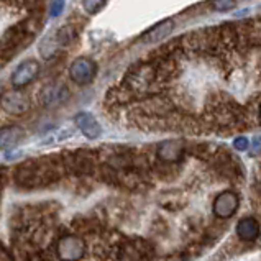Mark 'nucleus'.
<instances>
[{
    "label": "nucleus",
    "mask_w": 261,
    "mask_h": 261,
    "mask_svg": "<svg viewBox=\"0 0 261 261\" xmlns=\"http://www.w3.org/2000/svg\"><path fill=\"white\" fill-rule=\"evenodd\" d=\"M51 173H56V171L46 161H28L18 168L17 179L21 186L36 188V186H43L53 181V179H49Z\"/></svg>",
    "instance_id": "nucleus-1"
},
{
    "label": "nucleus",
    "mask_w": 261,
    "mask_h": 261,
    "mask_svg": "<svg viewBox=\"0 0 261 261\" xmlns=\"http://www.w3.org/2000/svg\"><path fill=\"white\" fill-rule=\"evenodd\" d=\"M71 81L77 86H89L97 76V64L91 58L79 56L71 63L69 68Z\"/></svg>",
    "instance_id": "nucleus-2"
},
{
    "label": "nucleus",
    "mask_w": 261,
    "mask_h": 261,
    "mask_svg": "<svg viewBox=\"0 0 261 261\" xmlns=\"http://www.w3.org/2000/svg\"><path fill=\"white\" fill-rule=\"evenodd\" d=\"M238 207H240V197L235 191H222L217 197L214 199L212 204V212L217 219L220 220H227L232 219L237 214Z\"/></svg>",
    "instance_id": "nucleus-3"
},
{
    "label": "nucleus",
    "mask_w": 261,
    "mask_h": 261,
    "mask_svg": "<svg viewBox=\"0 0 261 261\" xmlns=\"http://www.w3.org/2000/svg\"><path fill=\"white\" fill-rule=\"evenodd\" d=\"M68 99H69V89L63 83H56V81L55 83L44 84L40 91V102L48 109L61 106Z\"/></svg>",
    "instance_id": "nucleus-4"
},
{
    "label": "nucleus",
    "mask_w": 261,
    "mask_h": 261,
    "mask_svg": "<svg viewBox=\"0 0 261 261\" xmlns=\"http://www.w3.org/2000/svg\"><path fill=\"white\" fill-rule=\"evenodd\" d=\"M56 251L61 259H81L86 253V245L77 237H63L56 245Z\"/></svg>",
    "instance_id": "nucleus-5"
},
{
    "label": "nucleus",
    "mask_w": 261,
    "mask_h": 261,
    "mask_svg": "<svg viewBox=\"0 0 261 261\" xmlns=\"http://www.w3.org/2000/svg\"><path fill=\"white\" fill-rule=\"evenodd\" d=\"M40 74V64L33 61V59H27V61L20 63L17 69L12 72V84L15 87H25L30 83H33L36 76Z\"/></svg>",
    "instance_id": "nucleus-6"
},
{
    "label": "nucleus",
    "mask_w": 261,
    "mask_h": 261,
    "mask_svg": "<svg viewBox=\"0 0 261 261\" xmlns=\"http://www.w3.org/2000/svg\"><path fill=\"white\" fill-rule=\"evenodd\" d=\"M2 109L10 115H23L30 110V97L23 92H9L2 97Z\"/></svg>",
    "instance_id": "nucleus-7"
},
{
    "label": "nucleus",
    "mask_w": 261,
    "mask_h": 261,
    "mask_svg": "<svg viewBox=\"0 0 261 261\" xmlns=\"http://www.w3.org/2000/svg\"><path fill=\"white\" fill-rule=\"evenodd\" d=\"M158 160L165 163H177L184 156V143L181 140H165L156 148Z\"/></svg>",
    "instance_id": "nucleus-8"
},
{
    "label": "nucleus",
    "mask_w": 261,
    "mask_h": 261,
    "mask_svg": "<svg viewBox=\"0 0 261 261\" xmlns=\"http://www.w3.org/2000/svg\"><path fill=\"white\" fill-rule=\"evenodd\" d=\"M74 123H76L77 128L83 132V135L89 140H95L102 135L100 123L97 122V118L89 114V112H79V114L74 117Z\"/></svg>",
    "instance_id": "nucleus-9"
},
{
    "label": "nucleus",
    "mask_w": 261,
    "mask_h": 261,
    "mask_svg": "<svg viewBox=\"0 0 261 261\" xmlns=\"http://www.w3.org/2000/svg\"><path fill=\"white\" fill-rule=\"evenodd\" d=\"M176 23L173 18H165L158 21L156 25H153L150 30H146V32L140 36V41L143 43H158V41H163L166 38V36H169L171 33H173Z\"/></svg>",
    "instance_id": "nucleus-10"
},
{
    "label": "nucleus",
    "mask_w": 261,
    "mask_h": 261,
    "mask_svg": "<svg viewBox=\"0 0 261 261\" xmlns=\"http://www.w3.org/2000/svg\"><path fill=\"white\" fill-rule=\"evenodd\" d=\"M25 137V132L21 126L9 125L0 128V150H10V148L17 146Z\"/></svg>",
    "instance_id": "nucleus-11"
},
{
    "label": "nucleus",
    "mask_w": 261,
    "mask_h": 261,
    "mask_svg": "<svg viewBox=\"0 0 261 261\" xmlns=\"http://www.w3.org/2000/svg\"><path fill=\"white\" fill-rule=\"evenodd\" d=\"M237 235L245 242H255L259 237V222L255 217H243L237 223Z\"/></svg>",
    "instance_id": "nucleus-12"
},
{
    "label": "nucleus",
    "mask_w": 261,
    "mask_h": 261,
    "mask_svg": "<svg viewBox=\"0 0 261 261\" xmlns=\"http://www.w3.org/2000/svg\"><path fill=\"white\" fill-rule=\"evenodd\" d=\"M63 40H61V35H59V32H53V33H48L46 36H44L43 43L40 44V53L44 59H49L53 58L56 53L59 46H63Z\"/></svg>",
    "instance_id": "nucleus-13"
},
{
    "label": "nucleus",
    "mask_w": 261,
    "mask_h": 261,
    "mask_svg": "<svg viewBox=\"0 0 261 261\" xmlns=\"http://www.w3.org/2000/svg\"><path fill=\"white\" fill-rule=\"evenodd\" d=\"M86 151H79L74 158V168L77 173H91V169L94 166V158H86Z\"/></svg>",
    "instance_id": "nucleus-14"
},
{
    "label": "nucleus",
    "mask_w": 261,
    "mask_h": 261,
    "mask_svg": "<svg viewBox=\"0 0 261 261\" xmlns=\"http://www.w3.org/2000/svg\"><path fill=\"white\" fill-rule=\"evenodd\" d=\"M72 137V132L69 128H58L48 133V137L44 138V143H59V141H64Z\"/></svg>",
    "instance_id": "nucleus-15"
},
{
    "label": "nucleus",
    "mask_w": 261,
    "mask_h": 261,
    "mask_svg": "<svg viewBox=\"0 0 261 261\" xmlns=\"http://www.w3.org/2000/svg\"><path fill=\"white\" fill-rule=\"evenodd\" d=\"M208 4L215 12H230L235 9L237 0H208Z\"/></svg>",
    "instance_id": "nucleus-16"
},
{
    "label": "nucleus",
    "mask_w": 261,
    "mask_h": 261,
    "mask_svg": "<svg viewBox=\"0 0 261 261\" xmlns=\"http://www.w3.org/2000/svg\"><path fill=\"white\" fill-rule=\"evenodd\" d=\"M107 4V0H83V7H84V10L87 13H97L103 5Z\"/></svg>",
    "instance_id": "nucleus-17"
},
{
    "label": "nucleus",
    "mask_w": 261,
    "mask_h": 261,
    "mask_svg": "<svg viewBox=\"0 0 261 261\" xmlns=\"http://www.w3.org/2000/svg\"><path fill=\"white\" fill-rule=\"evenodd\" d=\"M233 148L237 151H247L250 148V140L247 137H238L233 141Z\"/></svg>",
    "instance_id": "nucleus-18"
},
{
    "label": "nucleus",
    "mask_w": 261,
    "mask_h": 261,
    "mask_svg": "<svg viewBox=\"0 0 261 261\" xmlns=\"http://www.w3.org/2000/svg\"><path fill=\"white\" fill-rule=\"evenodd\" d=\"M63 10H64V0H55L53 5H51L49 15L51 17H59V15L63 13Z\"/></svg>",
    "instance_id": "nucleus-19"
},
{
    "label": "nucleus",
    "mask_w": 261,
    "mask_h": 261,
    "mask_svg": "<svg viewBox=\"0 0 261 261\" xmlns=\"http://www.w3.org/2000/svg\"><path fill=\"white\" fill-rule=\"evenodd\" d=\"M255 146L258 148V150H261V137L255 140Z\"/></svg>",
    "instance_id": "nucleus-20"
},
{
    "label": "nucleus",
    "mask_w": 261,
    "mask_h": 261,
    "mask_svg": "<svg viewBox=\"0 0 261 261\" xmlns=\"http://www.w3.org/2000/svg\"><path fill=\"white\" fill-rule=\"evenodd\" d=\"M4 94V87L2 86H0V95H2Z\"/></svg>",
    "instance_id": "nucleus-21"
},
{
    "label": "nucleus",
    "mask_w": 261,
    "mask_h": 261,
    "mask_svg": "<svg viewBox=\"0 0 261 261\" xmlns=\"http://www.w3.org/2000/svg\"><path fill=\"white\" fill-rule=\"evenodd\" d=\"M258 112H259V118H261V103H259V109H258Z\"/></svg>",
    "instance_id": "nucleus-22"
}]
</instances>
